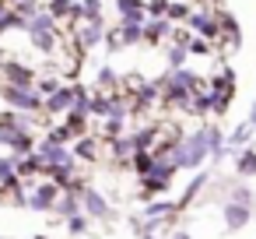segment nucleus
Returning <instances> with one entry per match:
<instances>
[{
    "mask_svg": "<svg viewBox=\"0 0 256 239\" xmlns=\"http://www.w3.org/2000/svg\"><path fill=\"white\" fill-rule=\"evenodd\" d=\"M4 99H11L14 106H25V109H36V106H39V95L25 92L22 85H8V88H4Z\"/></svg>",
    "mask_w": 256,
    "mask_h": 239,
    "instance_id": "nucleus-1",
    "label": "nucleus"
},
{
    "mask_svg": "<svg viewBox=\"0 0 256 239\" xmlns=\"http://www.w3.org/2000/svg\"><path fill=\"white\" fill-rule=\"evenodd\" d=\"M224 221H228V228H242V225L249 221V207L238 204V200H232V204L224 207Z\"/></svg>",
    "mask_w": 256,
    "mask_h": 239,
    "instance_id": "nucleus-2",
    "label": "nucleus"
},
{
    "mask_svg": "<svg viewBox=\"0 0 256 239\" xmlns=\"http://www.w3.org/2000/svg\"><path fill=\"white\" fill-rule=\"evenodd\" d=\"M84 207H88V211H92L95 218H102V214H109V207H106V200H102L98 193H88V197H84Z\"/></svg>",
    "mask_w": 256,
    "mask_h": 239,
    "instance_id": "nucleus-3",
    "label": "nucleus"
},
{
    "mask_svg": "<svg viewBox=\"0 0 256 239\" xmlns=\"http://www.w3.org/2000/svg\"><path fill=\"white\" fill-rule=\"evenodd\" d=\"M64 106H70V92H67V88H60V92L50 99V109H64Z\"/></svg>",
    "mask_w": 256,
    "mask_h": 239,
    "instance_id": "nucleus-4",
    "label": "nucleus"
},
{
    "mask_svg": "<svg viewBox=\"0 0 256 239\" xmlns=\"http://www.w3.org/2000/svg\"><path fill=\"white\" fill-rule=\"evenodd\" d=\"M81 39H84V46H95V43L102 39V29H98V25H92V29H84V36H81Z\"/></svg>",
    "mask_w": 256,
    "mask_h": 239,
    "instance_id": "nucleus-5",
    "label": "nucleus"
},
{
    "mask_svg": "<svg viewBox=\"0 0 256 239\" xmlns=\"http://www.w3.org/2000/svg\"><path fill=\"white\" fill-rule=\"evenodd\" d=\"M137 39H140V29L137 25H123V39L120 43H137Z\"/></svg>",
    "mask_w": 256,
    "mask_h": 239,
    "instance_id": "nucleus-6",
    "label": "nucleus"
},
{
    "mask_svg": "<svg viewBox=\"0 0 256 239\" xmlns=\"http://www.w3.org/2000/svg\"><path fill=\"white\" fill-rule=\"evenodd\" d=\"M50 197H53V190L46 186V190H39V193L32 197V204H36V207H50Z\"/></svg>",
    "mask_w": 256,
    "mask_h": 239,
    "instance_id": "nucleus-7",
    "label": "nucleus"
},
{
    "mask_svg": "<svg viewBox=\"0 0 256 239\" xmlns=\"http://www.w3.org/2000/svg\"><path fill=\"white\" fill-rule=\"evenodd\" d=\"M238 172H256V155H242L238 158Z\"/></svg>",
    "mask_w": 256,
    "mask_h": 239,
    "instance_id": "nucleus-8",
    "label": "nucleus"
},
{
    "mask_svg": "<svg viewBox=\"0 0 256 239\" xmlns=\"http://www.w3.org/2000/svg\"><path fill=\"white\" fill-rule=\"evenodd\" d=\"M246 137H249V123H242V127H238V130L232 134V141H228V144H242Z\"/></svg>",
    "mask_w": 256,
    "mask_h": 239,
    "instance_id": "nucleus-9",
    "label": "nucleus"
},
{
    "mask_svg": "<svg viewBox=\"0 0 256 239\" xmlns=\"http://www.w3.org/2000/svg\"><path fill=\"white\" fill-rule=\"evenodd\" d=\"M42 155H46L50 162H60V158H64V151H60L56 144H46V148H42Z\"/></svg>",
    "mask_w": 256,
    "mask_h": 239,
    "instance_id": "nucleus-10",
    "label": "nucleus"
},
{
    "mask_svg": "<svg viewBox=\"0 0 256 239\" xmlns=\"http://www.w3.org/2000/svg\"><path fill=\"white\" fill-rule=\"evenodd\" d=\"M116 4H120V11H123V15H130V11H140V0H116Z\"/></svg>",
    "mask_w": 256,
    "mask_h": 239,
    "instance_id": "nucleus-11",
    "label": "nucleus"
},
{
    "mask_svg": "<svg viewBox=\"0 0 256 239\" xmlns=\"http://www.w3.org/2000/svg\"><path fill=\"white\" fill-rule=\"evenodd\" d=\"M50 11H53V15H67V11H70V0H53Z\"/></svg>",
    "mask_w": 256,
    "mask_h": 239,
    "instance_id": "nucleus-12",
    "label": "nucleus"
},
{
    "mask_svg": "<svg viewBox=\"0 0 256 239\" xmlns=\"http://www.w3.org/2000/svg\"><path fill=\"white\" fill-rule=\"evenodd\" d=\"M50 25H53V18H46V15H42V18H36V22H32V32H46Z\"/></svg>",
    "mask_w": 256,
    "mask_h": 239,
    "instance_id": "nucleus-13",
    "label": "nucleus"
},
{
    "mask_svg": "<svg viewBox=\"0 0 256 239\" xmlns=\"http://www.w3.org/2000/svg\"><path fill=\"white\" fill-rule=\"evenodd\" d=\"M165 211H172V204H151V207H148V218H158V214H165Z\"/></svg>",
    "mask_w": 256,
    "mask_h": 239,
    "instance_id": "nucleus-14",
    "label": "nucleus"
},
{
    "mask_svg": "<svg viewBox=\"0 0 256 239\" xmlns=\"http://www.w3.org/2000/svg\"><path fill=\"white\" fill-rule=\"evenodd\" d=\"M70 232H84V218H78V214H70Z\"/></svg>",
    "mask_w": 256,
    "mask_h": 239,
    "instance_id": "nucleus-15",
    "label": "nucleus"
},
{
    "mask_svg": "<svg viewBox=\"0 0 256 239\" xmlns=\"http://www.w3.org/2000/svg\"><path fill=\"white\" fill-rule=\"evenodd\" d=\"M98 11V0H84V15H95Z\"/></svg>",
    "mask_w": 256,
    "mask_h": 239,
    "instance_id": "nucleus-16",
    "label": "nucleus"
},
{
    "mask_svg": "<svg viewBox=\"0 0 256 239\" xmlns=\"http://www.w3.org/2000/svg\"><path fill=\"white\" fill-rule=\"evenodd\" d=\"M60 207H64V214H74V211H78V204H74V200H64Z\"/></svg>",
    "mask_w": 256,
    "mask_h": 239,
    "instance_id": "nucleus-17",
    "label": "nucleus"
},
{
    "mask_svg": "<svg viewBox=\"0 0 256 239\" xmlns=\"http://www.w3.org/2000/svg\"><path fill=\"white\" fill-rule=\"evenodd\" d=\"M172 239H190V235H186V232H176V235H172Z\"/></svg>",
    "mask_w": 256,
    "mask_h": 239,
    "instance_id": "nucleus-18",
    "label": "nucleus"
}]
</instances>
